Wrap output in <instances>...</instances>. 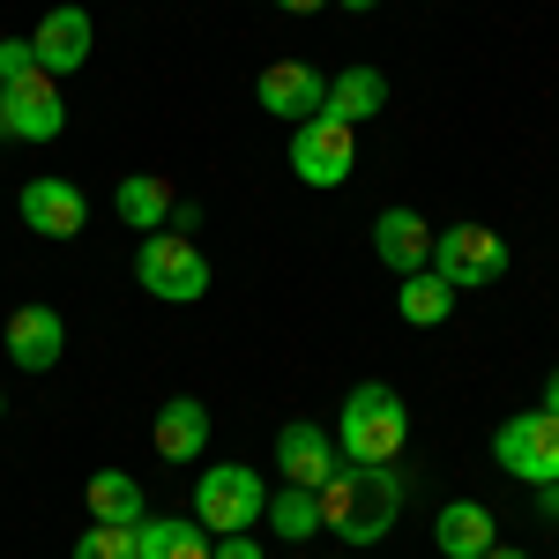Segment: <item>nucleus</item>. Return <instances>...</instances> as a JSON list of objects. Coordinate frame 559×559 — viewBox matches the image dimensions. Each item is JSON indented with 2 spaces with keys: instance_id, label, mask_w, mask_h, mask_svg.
Wrapping results in <instances>:
<instances>
[{
  "instance_id": "obj_1",
  "label": "nucleus",
  "mask_w": 559,
  "mask_h": 559,
  "mask_svg": "<svg viewBox=\"0 0 559 559\" xmlns=\"http://www.w3.org/2000/svg\"><path fill=\"white\" fill-rule=\"evenodd\" d=\"M403 492H411V477L395 471V463H344L321 485V530H336L350 552H366V545H381L388 530H395Z\"/></svg>"
},
{
  "instance_id": "obj_2",
  "label": "nucleus",
  "mask_w": 559,
  "mask_h": 559,
  "mask_svg": "<svg viewBox=\"0 0 559 559\" xmlns=\"http://www.w3.org/2000/svg\"><path fill=\"white\" fill-rule=\"evenodd\" d=\"M336 448H344V463H395L411 448V403L388 381H358L336 418Z\"/></svg>"
},
{
  "instance_id": "obj_3",
  "label": "nucleus",
  "mask_w": 559,
  "mask_h": 559,
  "mask_svg": "<svg viewBox=\"0 0 559 559\" xmlns=\"http://www.w3.org/2000/svg\"><path fill=\"white\" fill-rule=\"evenodd\" d=\"M134 284L165 306H194V299H210V261H202L194 239H179V231H150L142 254H134Z\"/></svg>"
},
{
  "instance_id": "obj_4",
  "label": "nucleus",
  "mask_w": 559,
  "mask_h": 559,
  "mask_svg": "<svg viewBox=\"0 0 559 559\" xmlns=\"http://www.w3.org/2000/svg\"><path fill=\"white\" fill-rule=\"evenodd\" d=\"M261 508H269V485H261L247 463H210L194 477V522L210 537H231V530H254Z\"/></svg>"
},
{
  "instance_id": "obj_5",
  "label": "nucleus",
  "mask_w": 559,
  "mask_h": 559,
  "mask_svg": "<svg viewBox=\"0 0 559 559\" xmlns=\"http://www.w3.org/2000/svg\"><path fill=\"white\" fill-rule=\"evenodd\" d=\"M432 276H448L455 292L500 284L508 276V239L492 224H448V231H432Z\"/></svg>"
},
{
  "instance_id": "obj_6",
  "label": "nucleus",
  "mask_w": 559,
  "mask_h": 559,
  "mask_svg": "<svg viewBox=\"0 0 559 559\" xmlns=\"http://www.w3.org/2000/svg\"><path fill=\"white\" fill-rule=\"evenodd\" d=\"M492 463L522 485H552L559 477V418L537 403V411H515L508 426L492 432Z\"/></svg>"
},
{
  "instance_id": "obj_7",
  "label": "nucleus",
  "mask_w": 559,
  "mask_h": 559,
  "mask_svg": "<svg viewBox=\"0 0 559 559\" xmlns=\"http://www.w3.org/2000/svg\"><path fill=\"white\" fill-rule=\"evenodd\" d=\"M350 165H358V128L329 120V112H313V120L292 128V173H299V187H344Z\"/></svg>"
},
{
  "instance_id": "obj_8",
  "label": "nucleus",
  "mask_w": 559,
  "mask_h": 559,
  "mask_svg": "<svg viewBox=\"0 0 559 559\" xmlns=\"http://www.w3.org/2000/svg\"><path fill=\"white\" fill-rule=\"evenodd\" d=\"M60 128H68V105H60V83L45 68L0 90V142H52Z\"/></svg>"
},
{
  "instance_id": "obj_9",
  "label": "nucleus",
  "mask_w": 559,
  "mask_h": 559,
  "mask_svg": "<svg viewBox=\"0 0 559 559\" xmlns=\"http://www.w3.org/2000/svg\"><path fill=\"white\" fill-rule=\"evenodd\" d=\"M0 350H8V366H15V373H52V366H60V350H68V321H60V306H45V299L15 306Z\"/></svg>"
},
{
  "instance_id": "obj_10",
  "label": "nucleus",
  "mask_w": 559,
  "mask_h": 559,
  "mask_svg": "<svg viewBox=\"0 0 559 559\" xmlns=\"http://www.w3.org/2000/svg\"><path fill=\"white\" fill-rule=\"evenodd\" d=\"M276 471H284V485H329V477L344 471V448H336V432L313 426V418H292V426L276 432Z\"/></svg>"
},
{
  "instance_id": "obj_11",
  "label": "nucleus",
  "mask_w": 559,
  "mask_h": 559,
  "mask_svg": "<svg viewBox=\"0 0 559 559\" xmlns=\"http://www.w3.org/2000/svg\"><path fill=\"white\" fill-rule=\"evenodd\" d=\"M321 97H329V75L306 68V60H269L261 83H254V105H261V112H276V120H292V128L321 112Z\"/></svg>"
},
{
  "instance_id": "obj_12",
  "label": "nucleus",
  "mask_w": 559,
  "mask_h": 559,
  "mask_svg": "<svg viewBox=\"0 0 559 559\" xmlns=\"http://www.w3.org/2000/svg\"><path fill=\"white\" fill-rule=\"evenodd\" d=\"M15 210H23V224L38 231V239H75L90 224V194L75 187V179H31L23 194H15Z\"/></svg>"
},
{
  "instance_id": "obj_13",
  "label": "nucleus",
  "mask_w": 559,
  "mask_h": 559,
  "mask_svg": "<svg viewBox=\"0 0 559 559\" xmlns=\"http://www.w3.org/2000/svg\"><path fill=\"white\" fill-rule=\"evenodd\" d=\"M90 45H97V23H90V8H45V23L31 31V52H38V68L52 75V83L83 68Z\"/></svg>"
},
{
  "instance_id": "obj_14",
  "label": "nucleus",
  "mask_w": 559,
  "mask_h": 559,
  "mask_svg": "<svg viewBox=\"0 0 559 559\" xmlns=\"http://www.w3.org/2000/svg\"><path fill=\"white\" fill-rule=\"evenodd\" d=\"M432 545H440V559H485L500 545V515L485 500H448L432 522Z\"/></svg>"
},
{
  "instance_id": "obj_15",
  "label": "nucleus",
  "mask_w": 559,
  "mask_h": 559,
  "mask_svg": "<svg viewBox=\"0 0 559 559\" xmlns=\"http://www.w3.org/2000/svg\"><path fill=\"white\" fill-rule=\"evenodd\" d=\"M373 254L395 276H418V269H432V224L418 210H381L373 216Z\"/></svg>"
},
{
  "instance_id": "obj_16",
  "label": "nucleus",
  "mask_w": 559,
  "mask_h": 559,
  "mask_svg": "<svg viewBox=\"0 0 559 559\" xmlns=\"http://www.w3.org/2000/svg\"><path fill=\"white\" fill-rule=\"evenodd\" d=\"M157 455L165 463H194L202 448H210V403H194V395H173L165 411H157Z\"/></svg>"
},
{
  "instance_id": "obj_17",
  "label": "nucleus",
  "mask_w": 559,
  "mask_h": 559,
  "mask_svg": "<svg viewBox=\"0 0 559 559\" xmlns=\"http://www.w3.org/2000/svg\"><path fill=\"white\" fill-rule=\"evenodd\" d=\"M381 105H388V75L381 68H344V75H329V97H321V112L344 120V128H366Z\"/></svg>"
},
{
  "instance_id": "obj_18",
  "label": "nucleus",
  "mask_w": 559,
  "mask_h": 559,
  "mask_svg": "<svg viewBox=\"0 0 559 559\" xmlns=\"http://www.w3.org/2000/svg\"><path fill=\"white\" fill-rule=\"evenodd\" d=\"M134 559H210V530L187 515H142L134 522Z\"/></svg>"
},
{
  "instance_id": "obj_19",
  "label": "nucleus",
  "mask_w": 559,
  "mask_h": 559,
  "mask_svg": "<svg viewBox=\"0 0 559 559\" xmlns=\"http://www.w3.org/2000/svg\"><path fill=\"white\" fill-rule=\"evenodd\" d=\"M112 210H120L128 231L150 239V231H165V216H173V187H165L157 173H128L120 187H112Z\"/></svg>"
},
{
  "instance_id": "obj_20",
  "label": "nucleus",
  "mask_w": 559,
  "mask_h": 559,
  "mask_svg": "<svg viewBox=\"0 0 559 559\" xmlns=\"http://www.w3.org/2000/svg\"><path fill=\"white\" fill-rule=\"evenodd\" d=\"M455 284L448 276H432V269H418V276H403V292H395V313L411 321V329H440L448 313H455Z\"/></svg>"
},
{
  "instance_id": "obj_21",
  "label": "nucleus",
  "mask_w": 559,
  "mask_h": 559,
  "mask_svg": "<svg viewBox=\"0 0 559 559\" xmlns=\"http://www.w3.org/2000/svg\"><path fill=\"white\" fill-rule=\"evenodd\" d=\"M261 522H269L284 545H306V537H321V492H313V485H284V492H269Z\"/></svg>"
},
{
  "instance_id": "obj_22",
  "label": "nucleus",
  "mask_w": 559,
  "mask_h": 559,
  "mask_svg": "<svg viewBox=\"0 0 559 559\" xmlns=\"http://www.w3.org/2000/svg\"><path fill=\"white\" fill-rule=\"evenodd\" d=\"M142 515H150V508H142V485H134L128 471H97L90 477V522H120V530H134Z\"/></svg>"
},
{
  "instance_id": "obj_23",
  "label": "nucleus",
  "mask_w": 559,
  "mask_h": 559,
  "mask_svg": "<svg viewBox=\"0 0 559 559\" xmlns=\"http://www.w3.org/2000/svg\"><path fill=\"white\" fill-rule=\"evenodd\" d=\"M75 559H134V530H120V522H90L83 537H75Z\"/></svg>"
},
{
  "instance_id": "obj_24",
  "label": "nucleus",
  "mask_w": 559,
  "mask_h": 559,
  "mask_svg": "<svg viewBox=\"0 0 559 559\" xmlns=\"http://www.w3.org/2000/svg\"><path fill=\"white\" fill-rule=\"evenodd\" d=\"M23 75H38V52H31V38H0V83H23Z\"/></svg>"
},
{
  "instance_id": "obj_25",
  "label": "nucleus",
  "mask_w": 559,
  "mask_h": 559,
  "mask_svg": "<svg viewBox=\"0 0 559 559\" xmlns=\"http://www.w3.org/2000/svg\"><path fill=\"white\" fill-rule=\"evenodd\" d=\"M210 559H269L254 545V530H231V537H210Z\"/></svg>"
},
{
  "instance_id": "obj_26",
  "label": "nucleus",
  "mask_w": 559,
  "mask_h": 559,
  "mask_svg": "<svg viewBox=\"0 0 559 559\" xmlns=\"http://www.w3.org/2000/svg\"><path fill=\"white\" fill-rule=\"evenodd\" d=\"M165 224H173L179 239H194V224H202V210H194V202H173V216H165Z\"/></svg>"
},
{
  "instance_id": "obj_27",
  "label": "nucleus",
  "mask_w": 559,
  "mask_h": 559,
  "mask_svg": "<svg viewBox=\"0 0 559 559\" xmlns=\"http://www.w3.org/2000/svg\"><path fill=\"white\" fill-rule=\"evenodd\" d=\"M530 492H537V515L559 522V477H552V485H530Z\"/></svg>"
},
{
  "instance_id": "obj_28",
  "label": "nucleus",
  "mask_w": 559,
  "mask_h": 559,
  "mask_svg": "<svg viewBox=\"0 0 559 559\" xmlns=\"http://www.w3.org/2000/svg\"><path fill=\"white\" fill-rule=\"evenodd\" d=\"M284 15H313V8H329V0H276Z\"/></svg>"
},
{
  "instance_id": "obj_29",
  "label": "nucleus",
  "mask_w": 559,
  "mask_h": 559,
  "mask_svg": "<svg viewBox=\"0 0 559 559\" xmlns=\"http://www.w3.org/2000/svg\"><path fill=\"white\" fill-rule=\"evenodd\" d=\"M545 411L559 418V366H552V381H545Z\"/></svg>"
},
{
  "instance_id": "obj_30",
  "label": "nucleus",
  "mask_w": 559,
  "mask_h": 559,
  "mask_svg": "<svg viewBox=\"0 0 559 559\" xmlns=\"http://www.w3.org/2000/svg\"><path fill=\"white\" fill-rule=\"evenodd\" d=\"M336 8H350V15H373V8H381V0H336Z\"/></svg>"
},
{
  "instance_id": "obj_31",
  "label": "nucleus",
  "mask_w": 559,
  "mask_h": 559,
  "mask_svg": "<svg viewBox=\"0 0 559 559\" xmlns=\"http://www.w3.org/2000/svg\"><path fill=\"white\" fill-rule=\"evenodd\" d=\"M485 559H530V552H515V545H492V552H485Z\"/></svg>"
},
{
  "instance_id": "obj_32",
  "label": "nucleus",
  "mask_w": 559,
  "mask_h": 559,
  "mask_svg": "<svg viewBox=\"0 0 559 559\" xmlns=\"http://www.w3.org/2000/svg\"><path fill=\"white\" fill-rule=\"evenodd\" d=\"M0 418H8V395H0Z\"/></svg>"
},
{
  "instance_id": "obj_33",
  "label": "nucleus",
  "mask_w": 559,
  "mask_h": 559,
  "mask_svg": "<svg viewBox=\"0 0 559 559\" xmlns=\"http://www.w3.org/2000/svg\"><path fill=\"white\" fill-rule=\"evenodd\" d=\"M0 90H8V83H0Z\"/></svg>"
}]
</instances>
